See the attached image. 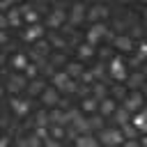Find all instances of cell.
I'll return each instance as SVG.
<instances>
[{"instance_id": "obj_23", "label": "cell", "mask_w": 147, "mask_h": 147, "mask_svg": "<svg viewBox=\"0 0 147 147\" xmlns=\"http://www.w3.org/2000/svg\"><path fill=\"white\" fill-rule=\"evenodd\" d=\"M28 90H30V94H37V92H44V83H41V80H32V83L28 85Z\"/></svg>"}, {"instance_id": "obj_9", "label": "cell", "mask_w": 147, "mask_h": 147, "mask_svg": "<svg viewBox=\"0 0 147 147\" xmlns=\"http://www.w3.org/2000/svg\"><path fill=\"white\" fill-rule=\"evenodd\" d=\"M113 41H115V46H117L119 51H131V48H133V41H131L129 34H119V37H115Z\"/></svg>"}, {"instance_id": "obj_40", "label": "cell", "mask_w": 147, "mask_h": 147, "mask_svg": "<svg viewBox=\"0 0 147 147\" xmlns=\"http://www.w3.org/2000/svg\"><path fill=\"white\" fill-rule=\"evenodd\" d=\"M122 2H126V0H122Z\"/></svg>"}, {"instance_id": "obj_15", "label": "cell", "mask_w": 147, "mask_h": 147, "mask_svg": "<svg viewBox=\"0 0 147 147\" xmlns=\"http://www.w3.org/2000/svg\"><path fill=\"white\" fill-rule=\"evenodd\" d=\"M87 16H90L92 21H99V18H106V16H108V9H106V7H92Z\"/></svg>"}, {"instance_id": "obj_14", "label": "cell", "mask_w": 147, "mask_h": 147, "mask_svg": "<svg viewBox=\"0 0 147 147\" xmlns=\"http://www.w3.org/2000/svg\"><path fill=\"white\" fill-rule=\"evenodd\" d=\"M99 113H101L103 117L113 115V113H115V103H113L110 99H103V101H101V106H99Z\"/></svg>"}, {"instance_id": "obj_39", "label": "cell", "mask_w": 147, "mask_h": 147, "mask_svg": "<svg viewBox=\"0 0 147 147\" xmlns=\"http://www.w3.org/2000/svg\"><path fill=\"white\" fill-rule=\"evenodd\" d=\"M145 25H147V14H145Z\"/></svg>"}, {"instance_id": "obj_37", "label": "cell", "mask_w": 147, "mask_h": 147, "mask_svg": "<svg viewBox=\"0 0 147 147\" xmlns=\"http://www.w3.org/2000/svg\"><path fill=\"white\" fill-rule=\"evenodd\" d=\"M11 2H14V0H0V5H2V9H9V7H11Z\"/></svg>"}, {"instance_id": "obj_28", "label": "cell", "mask_w": 147, "mask_h": 147, "mask_svg": "<svg viewBox=\"0 0 147 147\" xmlns=\"http://www.w3.org/2000/svg\"><path fill=\"white\" fill-rule=\"evenodd\" d=\"M147 57V41H140V48H138V60L142 62Z\"/></svg>"}, {"instance_id": "obj_1", "label": "cell", "mask_w": 147, "mask_h": 147, "mask_svg": "<svg viewBox=\"0 0 147 147\" xmlns=\"http://www.w3.org/2000/svg\"><path fill=\"white\" fill-rule=\"evenodd\" d=\"M110 76L115 80H124L126 78V69H124L122 57H113V62H110Z\"/></svg>"}, {"instance_id": "obj_12", "label": "cell", "mask_w": 147, "mask_h": 147, "mask_svg": "<svg viewBox=\"0 0 147 147\" xmlns=\"http://www.w3.org/2000/svg\"><path fill=\"white\" fill-rule=\"evenodd\" d=\"M21 87H25V78L23 76H11L9 78V92H18Z\"/></svg>"}, {"instance_id": "obj_30", "label": "cell", "mask_w": 147, "mask_h": 147, "mask_svg": "<svg viewBox=\"0 0 147 147\" xmlns=\"http://www.w3.org/2000/svg\"><path fill=\"white\" fill-rule=\"evenodd\" d=\"M103 71H106V67H103V64H96V67H94V76H96V80H101V78L106 76Z\"/></svg>"}, {"instance_id": "obj_16", "label": "cell", "mask_w": 147, "mask_h": 147, "mask_svg": "<svg viewBox=\"0 0 147 147\" xmlns=\"http://www.w3.org/2000/svg\"><path fill=\"white\" fill-rule=\"evenodd\" d=\"M48 131H51V136H53V138H62V136L67 133L64 124H57V122H53V124L48 126Z\"/></svg>"}, {"instance_id": "obj_10", "label": "cell", "mask_w": 147, "mask_h": 147, "mask_svg": "<svg viewBox=\"0 0 147 147\" xmlns=\"http://www.w3.org/2000/svg\"><path fill=\"white\" fill-rule=\"evenodd\" d=\"M7 21H9V25L18 28L21 21H23V11H21L18 7H16V9H9V11H7Z\"/></svg>"}, {"instance_id": "obj_26", "label": "cell", "mask_w": 147, "mask_h": 147, "mask_svg": "<svg viewBox=\"0 0 147 147\" xmlns=\"http://www.w3.org/2000/svg\"><path fill=\"white\" fill-rule=\"evenodd\" d=\"M80 78H83V83H87V85L96 80V76H94V71H83V74H80Z\"/></svg>"}, {"instance_id": "obj_25", "label": "cell", "mask_w": 147, "mask_h": 147, "mask_svg": "<svg viewBox=\"0 0 147 147\" xmlns=\"http://www.w3.org/2000/svg\"><path fill=\"white\" fill-rule=\"evenodd\" d=\"M34 51H37V53H41V55H46V53H48V44H46L44 39H37V46H34Z\"/></svg>"}, {"instance_id": "obj_7", "label": "cell", "mask_w": 147, "mask_h": 147, "mask_svg": "<svg viewBox=\"0 0 147 147\" xmlns=\"http://www.w3.org/2000/svg\"><path fill=\"white\" fill-rule=\"evenodd\" d=\"M41 34H44V30H41V25H37V23H32L30 28H28V32H25V41H37V39H41Z\"/></svg>"}, {"instance_id": "obj_33", "label": "cell", "mask_w": 147, "mask_h": 147, "mask_svg": "<svg viewBox=\"0 0 147 147\" xmlns=\"http://www.w3.org/2000/svg\"><path fill=\"white\" fill-rule=\"evenodd\" d=\"M99 39H101V37H99V34H94V32H92V30H90V32H87V41H90V44H96V41H99Z\"/></svg>"}, {"instance_id": "obj_4", "label": "cell", "mask_w": 147, "mask_h": 147, "mask_svg": "<svg viewBox=\"0 0 147 147\" xmlns=\"http://www.w3.org/2000/svg\"><path fill=\"white\" fill-rule=\"evenodd\" d=\"M83 18H85V7L83 5H76L71 9V14H69V23L71 25H78V23H83Z\"/></svg>"}, {"instance_id": "obj_36", "label": "cell", "mask_w": 147, "mask_h": 147, "mask_svg": "<svg viewBox=\"0 0 147 147\" xmlns=\"http://www.w3.org/2000/svg\"><path fill=\"white\" fill-rule=\"evenodd\" d=\"M113 92H115V96H117V99H122V96H124V90H122V87H115Z\"/></svg>"}, {"instance_id": "obj_29", "label": "cell", "mask_w": 147, "mask_h": 147, "mask_svg": "<svg viewBox=\"0 0 147 147\" xmlns=\"http://www.w3.org/2000/svg\"><path fill=\"white\" fill-rule=\"evenodd\" d=\"M90 124H92L94 129H101V126H103V122H101V117H99V115H94V113H92V117H90Z\"/></svg>"}, {"instance_id": "obj_41", "label": "cell", "mask_w": 147, "mask_h": 147, "mask_svg": "<svg viewBox=\"0 0 147 147\" xmlns=\"http://www.w3.org/2000/svg\"><path fill=\"white\" fill-rule=\"evenodd\" d=\"M145 2H147V0H145Z\"/></svg>"}, {"instance_id": "obj_8", "label": "cell", "mask_w": 147, "mask_h": 147, "mask_svg": "<svg viewBox=\"0 0 147 147\" xmlns=\"http://www.w3.org/2000/svg\"><path fill=\"white\" fill-rule=\"evenodd\" d=\"M11 110H14V115L23 117V115L28 113V103H25L23 99H18V96H11Z\"/></svg>"}, {"instance_id": "obj_31", "label": "cell", "mask_w": 147, "mask_h": 147, "mask_svg": "<svg viewBox=\"0 0 147 147\" xmlns=\"http://www.w3.org/2000/svg\"><path fill=\"white\" fill-rule=\"evenodd\" d=\"M140 83H142V76H140V74H136V76L129 78V85H131V87H136V85H140Z\"/></svg>"}, {"instance_id": "obj_6", "label": "cell", "mask_w": 147, "mask_h": 147, "mask_svg": "<svg viewBox=\"0 0 147 147\" xmlns=\"http://www.w3.org/2000/svg\"><path fill=\"white\" fill-rule=\"evenodd\" d=\"M62 21H64V11H62V9H53L46 23H48V28H60Z\"/></svg>"}, {"instance_id": "obj_3", "label": "cell", "mask_w": 147, "mask_h": 147, "mask_svg": "<svg viewBox=\"0 0 147 147\" xmlns=\"http://www.w3.org/2000/svg\"><path fill=\"white\" fill-rule=\"evenodd\" d=\"M122 140H124L122 131H117V129L103 131V129H101V142H122Z\"/></svg>"}, {"instance_id": "obj_38", "label": "cell", "mask_w": 147, "mask_h": 147, "mask_svg": "<svg viewBox=\"0 0 147 147\" xmlns=\"http://www.w3.org/2000/svg\"><path fill=\"white\" fill-rule=\"evenodd\" d=\"M142 145H147V136H145V138H142Z\"/></svg>"}, {"instance_id": "obj_34", "label": "cell", "mask_w": 147, "mask_h": 147, "mask_svg": "<svg viewBox=\"0 0 147 147\" xmlns=\"http://www.w3.org/2000/svg\"><path fill=\"white\" fill-rule=\"evenodd\" d=\"M51 44H53V46H57V48H62V46H64V39H62V37H53V39H51Z\"/></svg>"}, {"instance_id": "obj_11", "label": "cell", "mask_w": 147, "mask_h": 147, "mask_svg": "<svg viewBox=\"0 0 147 147\" xmlns=\"http://www.w3.org/2000/svg\"><path fill=\"white\" fill-rule=\"evenodd\" d=\"M92 55H94V44L87 41V44H83V46L78 48V57H80V60H87V57H92Z\"/></svg>"}, {"instance_id": "obj_18", "label": "cell", "mask_w": 147, "mask_h": 147, "mask_svg": "<svg viewBox=\"0 0 147 147\" xmlns=\"http://www.w3.org/2000/svg\"><path fill=\"white\" fill-rule=\"evenodd\" d=\"M92 96H94V99H106V85L96 83V85L92 87Z\"/></svg>"}, {"instance_id": "obj_32", "label": "cell", "mask_w": 147, "mask_h": 147, "mask_svg": "<svg viewBox=\"0 0 147 147\" xmlns=\"http://www.w3.org/2000/svg\"><path fill=\"white\" fill-rule=\"evenodd\" d=\"M122 129H124V136H133V133H136V126H131V124H126V122H124Z\"/></svg>"}, {"instance_id": "obj_13", "label": "cell", "mask_w": 147, "mask_h": 147, "mask_svg": "<svg viewBox=\"0 0 147 147\" xmlns=\"http://www.w3.org/2000/svg\"><path fill=\"white\" fill-rule=\"evenodd\" d=\"M140 103H142V96H140V94H131V96L124 101V106H126L129 110H138V108H140Z\"/></svg>"}, {"instance_id": "obj_2", "label": "cell", "mask_w": 147, "mask_h": 147, "mask_svg": "<svg viewBox=\"0 0 147 147\" xmlns=\"http://www.w3.org/2000/svg\"><path fill=\"white\" fill-rule=\"evenodd\" d=\"M69 80H71V74H69V71H55V74H53V85H55L57 90H64Z\"/></svg>"}, {"instance_id": "obj_27", "label": "cell", "mask_w": 147, "mask_h": 147, "mask_svg": "<svg viewBox=\"0 0 147 147\" xmlns=\"http://www.w3.org/2000/svg\"><path fill=\"white\" fill-rule=\"evenodd\" d=\"M76 142H78V145H94L96 140H94L92 136H80V138H76Z\"/></svg>"}, {"instance_id": "obj_22", "label": "cell", "mask_w": 147, "mask_h": 147, "mask_svg": "<svg viewBox=\"0 0 147 147\" xmlns=\"http://www.w3.org/2000/svg\"><path fill=\"white\" fill-rule=\"evenodd\" d=\"M23 71H25V76H28V78H34V76L39 74V64H37V62H32V64H28Z\"/></svg>"}, {"instance_id": "obj_17", "label": "cell", "mask_w": 147, "mask_h": 147, "mask_svg": "<svg viewBox=\"0 0 147 147\" xmlns=\"http://www.w3.org/2000/svg\"><path fill=\"white\" fill-rule=\"evenodd\" d=\"M11 64H14V69H25L28 67V60H25V55H21V53H16L14 57H11Z\"/></svg>"}, {"instance_id": "obj_20", "label": "cell", "mask_w": 147, "mask_h": 147, "mask_svg": "<svg viewBox=\"0 0 147 147\" xmlns=\"http://www.w3.org/2000/svg\"><path fill=\"white\" fill-rule=\"evenodd\" d=\"M90 30H92L94 34H99V37H108V28H106L103 23H94V25H92Z\"/></svg>"}, {"instance_id": "obj_19", "label": "cell", "mask_w": 147, "mask_h": 147, "mask_svg": "<svg viewBox=\"0 0 147 147\" xmlns=\"http://www.w3.org/2000/svg\"><path fill=\"white\" fill-rule=\"evenodd\" d=\"M96 108H99V106H96V99H94V96L83 101V110H85V113H96Z\"/></svg>"}, {"instance_id": "obj_24", "label": "cell", "mask_w": 147, "mask_h": 147, "mask_svg": "<svg viewBox=\"0 0 147 147\" xmlns=\"http://www.w3.org/2000/svg\"><path fill=\"white\" fill-rule=\"evenodd\" d=\"M115 117H117V122H119V124H124V122L129 119V108L124 106L122 110H117V113H115Z\"/></svg>"}, {"instance_id": "obj_5", "label": "cell", "mask_w": 147, "mask_h": 147, "mask_svg": "<svg viewBox=\"0 0 147 147\" xmlns=\"http://www.w3.org/2000/svg\"><path fill=\"white\" fill-rule=\"evenodd\" d=\"M41 99H44V103H46V106H55V103H57V99H60V96H57V87L53 85V87L44 90V92H41Z\"/></svg>"}, {"instance_id": "obj_35", "label": "cell", "mask_w": 147, "mask_h": 147, "mask_svg": "<svg viewBox=\"0 0 147 147\" xmlns=\"http://www.w3.org/2000/svg\"><path fill=\"white\" fill-rule=\"evenodd\" d=\"M46 122H48V115L46 113H39L37 115V124H46Z\"/></svg>"}, {"instance_id": "obj_21", "label": "cell", "mask_w": 147, "mask_h": 147, "mask_svg": "<svg viewBox=\"0 0 147 147\" xmlns=\"http://www.w3.org/2000/svg\"><path fill=\"white\" fill-rule=\"evenodd\" d=\"M67 71H69V74H71V78H76V76H80V74H83V71H85V69H83V67H80V64H78V62H71V64H69V67H67Z\"/></svg>"}]
</instances>
